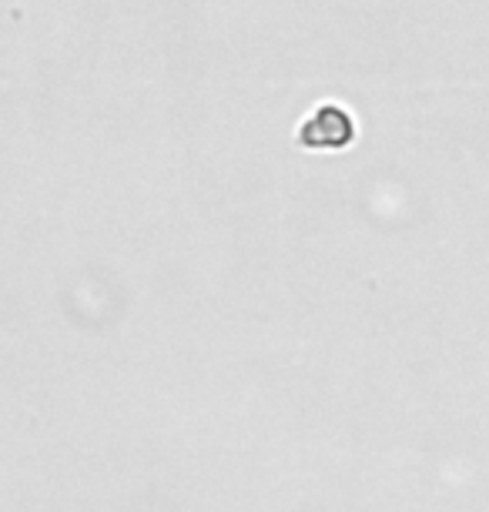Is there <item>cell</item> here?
Returning <instances> with one entry per match:
<instances>
[{"label": "cell", "instance_id": "obj_1", "mask_svg": "<svg viewBox=\"0 0 489 512\" xmlns=\"http://www.w3.org/2000/svg\"><path fill=\"white\" fill-rule=\"evenodd\" d=\"M352 114L339 104H322L312 118L302 124L299 141L305 148H345L352 141Z\"/></svg>", "mask_w": 489, "mask_h": 512}]
</instances>
